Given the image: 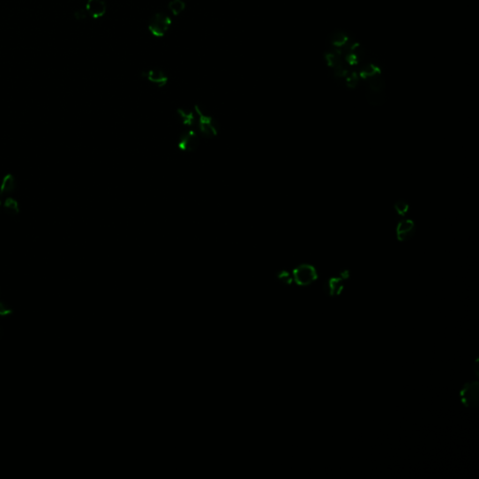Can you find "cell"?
<instances>
[{"instance_id": "3957f363", "label": "cell", "mask_w": 479, "mask_h": 479, "mask_svg": "<svg viewBox=\"0 0 479 479\" xmlns=\"http://www.w3.org/2000/svg\"><path fill=\"white\" fill-rule=\"evenodd\" d=\"M172 25V19L163 12L153 15L148 23V29L153 36L162 37Z\"/></svg>"}, {"instance_id": "4fadbf2b", "label": "cell", "mask_w": 479, "mask_h": 479, "mask_svg": "<svg viewBox=\"0 0 479 479\" xmlns=\"http://www.w3.org/2000/svg\"><path fill=\"white\" fill-rule=\"evenodd\" d=\"M3 207L9 214H14L15 215V214L20 213L18 202L14 200L13 198H11L10 196H8L5 199V201L3 202Z\"/></svg>"}, {"instance_id": "8fae6325", "label": "cell", "mask_w": 479, "mask_h": 479, "mask_svg": "<svg viewBox=\"0 0 479 479\" xmlns=\"http://www.w3.org/2000/svg\"><path fill=\"white\" fill-rule=\"evenodd\" d=\"M177 113L179 115L180 119L182 121V124L185 127L191 128L196 125V112L195 111H190V110H186V109H178Z\"/></svg>"}, {"instance_id": "6da1fadb", "label": "cell", "mask_w": 479, "mask_h": 479, "mask_svg": "<svg viewBox=\"0 0 479 479\" xmlns=\"http://www.w3.org/2000/svg\"><path fill=\"white\" fill-rule=\"evenodd\" d=\"M323 57L329 73L339 83L353 89L364 82L366 97L386 95L379 63L350 32L333 30L325 42Z\"/></svg>"}, {"instance_id": "8992f818", "label": "cell", "mask_w": 479, "mask_h": 479, "mask_svg": "<svg viewBox=\"0 0 479 479\" xmlns=\"http://www.w3.org/2000/svg\"><path fill=\"white\" fill-rule=\"evenodd\" d=\"M462 401L466 406L476 407L479 403V384L478 382H470L464 386L461 392Z\"/></svg>"}, {"instance_id": "7a4b0ae2", "label": "cell", "mask_w": 479, "mask_h": 479, "mask_svg": "<svg viewBox=\"0 0 479 479\" xmlns=\"http://www.w3.org/2000/svg\"><path fill=\"white\" fill-rule=\"evenodd\" d=\"M196 112V124L198 125L199 131L202 133L203 136L208 137V138H214L218 134L219 131V126L217 120L214 117L210 116L206 114L205 112L202 111V109L199 107V105H196L194 109Z\"/></svg>"}, {"instance_id": "52a82bcc", "label": "cell", "mask_w": 479, "mask_h": 479, "mask_svg": "<svg viewBox=\"0 0 479 479\" xmlns=\"http://www.w3.org/2000/svg\"><path fill=\"white\" fill-rule=\"evenodd\" d=\"M415 224L412 220L404 219L397 225V238L401 241H406L411 239L415 233Z\"/></svg>"}, {"instance_id": "30bf717a", "label": "cell", "mask_w": 479, "mask_h": 479, "mask_svg": "<svg viewBox=\"0 0 479 479\" xmlns=\"http://www.w3.org/2000/svg\"><path fill=\"white\" fill-rule=\"evenodd\" d=\"M146 79L150 82L156 84L158 87H163L168 82V76L165 74L164 71L159 68H152L146 72Z\"/></svg>"}, {"instance_id": "2e32d148", "label": "cell", "mask_w": 479, "mask_h": 479, "mask_svg": "<svg viewBox=\"0 0 479 479\" xmlns=\"http://www.w3.org/2000/svg\"><path fill=\"white\" fill-rule=\"evenodd\" d=\"M278 278L284 282V284H290L292 281H293V277L292 275H290V273H288L287 271H282L279 273L278 275Z\"/></svg>"}, {"instance_id": "277c9868", "label": "cell", "mask_w": 479, "mask_h": 479, "mask_svg": "<svg viewBox=\"0 0 479 479\" xmlns=\"http://www.w3.org/2000/svg\"><path fill=\"white\" fill-rule=\"evenodd\" d=\"M292 277L293 280L299 285H308L315 281L317 273L313 266L302 264L293 270Z\"/></svg>"}, {"instance_id": "e0dca14e", "label": "cell", "mask_w": 479, "mask_h": 479, "mask_svg": "<svg viewBox=\"0 0 479 479\" xmlns=\"http://www.w3.org/2000/svg\"><path fill=\"white\" fill-rule=\"evenodd\" d=\"M86 10H83V9H79L77 10L74 13L75 18L77 20H83L85 17H86Z\"/></svg>"}, {"instance_id": "ac0fdd59", "label": "cell", "mask_w": 479, "mask_h": 479, "mask_svg": "<svg viewBox=\"0 0 479 479\" xmlns=\"http://www.w3.org/2000/svg\"><path fill=\"white\" fill-rule=\"evenodd\" d=\"M0 336H1V329H0Z\"/></svg>"}, {"instance_id": "5b68a950", "label": "cell", "mask_w": 479, "mask_h": 479, "mask_svg": "<svg viewBox=\"0 0 479 479\" xmlns=\"http://www.w3.org/2000/svg\"><path fill=\"white\" fill-rule=\"evenodd\" d=\"M178 148L183 152H192L199 146V136L193 129H187L180 136Z\"/></svg>"}, {"instance_id": "7c38bea8", "label": "cell", "mask_w": 479, "mask_h": 479, "mask_svg": "<svg viewBox=\"0 0 479 479\" xmlns=\"http://www.w3.org/2000/svg\"><path fill=\"white\" fill-rule=\"evenodd\" d=\"M346 275V272L344 274V272H343V275L341 277H333L331 279H329L328 284H327V288H328V292L329 293V295H336L338 293L342 291L343 287H344V277Z\"/></svg>"}, {"instance_id": "5bb4252c", "label": "cell", "mask_w": 479, "mask_h": 479, "mask_svg": "<svg viewBox=\"0 0 479 479\" xmlns=\"http://www.w3.org/2000/svg\"><path fill=\"white\" fill-rule=\"evenodd\" d=\"M168 7L172 14L178 16L185 10L186 3L183 0H172L169 2Z\"/></svg>"}, {"instance_id": "ba28073f", "label": "cell", "mask_w": 479, "mask_h": 479, "mask_svg": "<svg viewBox=\"0 0 479 479\" xmlns=\"http://www.w3.org/2000/svg\"><path fill=\"white\" fill-rule=\"evenodd\" d=\"M85 10L92 18L98 19L104 16L107 11V5L104 0H87Z\"/></svg>"}, {"instance_id": "9c48e42d", "label": "cell", "mask_w": 479, "mask_h": 479, "mask_svg": "<svg viewBox=\"0 0 479 479\" xmlns=\"http://www.w3.org/2000/svg\"><path fill=\"white\" fill-rule=\"evenodd\" d=\"M15 186V177L11 173H7L2 177L0 182V206L2 204L3 198H7L13 193Z\"/></svg>"}, {"instance_id": "9a60e30c", "label": "cell", "mask_w": 479, "mask_h": 479, "mask_svg": "<svg viewBox=\"0 0 479 479\" xmlns=\"http://www.w3.org/2000/svg\"><path fill=\"white\" fill-rule=\"evenodd\" d=\"M394 209H395L397 214H398L399 216L404 217V216L406 215V213L408 212V210H409V205L405 202L399 201V202H397L396 203L394 204Z\"/></svg>"}]
</instances>
